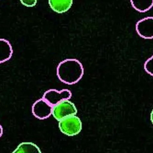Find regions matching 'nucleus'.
Instances as JSON below:
<instances>
[{
	"mask_svg": "<svg viewBox=\"0 0 153 153\" xmlns=\"http://www.w3.org/2000/svg\"><path fill=\"white\" fill-rule=\"evenodd\" d=\"M84 70L82 64L75 59H67L57 66V74L61 82L68 85L78 82L83 77Z\"/></svg>",
	"mask_w": 153,
	"mask_h": 153,
	"instance_id": "f257e3e1",
	"label": "nucleus"
},
{
	"mask_svg": "<svg viewBox=\"0 0 153 153\" xmlns=\"http://www.w3.org/2000/svg\"><path fill=\"white\" fill-rule=\"evenodd\" d=\"M58 127L64 134L73 137L81 133L82 129V123L79 117L74 115L58 121Z\"/></svg>",
	"mask_w": 153,
	"mask_h": 153,
	"instance_id": "f03ea898",
	"label": "nucleus"
},
{
	"mask_svg": "<svg viewBox=\"0 0 153 153\" xmlns=\"http://www.w3.org/2000/svg\"><path fill=\"white\" fill-rule=\"evenodd\" d=\"M77 109L70 100H66L53 106L52 116L58 121L71 116L76 115Z\"/></svg>",
	"mask_w": 153,
	"mask_h": 153,
	"instance_id": "7ed1b4c3",
	"label": "nucleus"
},
{
	"mask_svg": "<svg viewBox=\"0 0 153 153\" xmlns=\"http://www.w3.org/2000/svg\"><path fill=\"white\" fill-rule=\"evenodd\" d=\"M72 96V92L67 89L60 91L50 89L44 94L43 98L53 107L63 101L70 100Z\"/></svg>",
	"mask_w": 153,
	"mask_h": 153,
	"instance_id": "20e7f679",
	"label": "nucleus"
},
{
	"mask_svg": "<svg viewBox=\"0 0 153 153\" xmlns=\"http://www.w3.org/2000/svg\"><path fill=\"white\" fill-rule=\"evenodd\" d=\"M53 107L42 98L34 102L32 105V113L38 119H46L52 115Z\"/></svg>",
	"mask_w": 153,
	"mask_h": 153,
	"instance_id": "39448f33",
	"label": "nucleus"
},
{
	"mask_svg": "<svg viewBox=\"0 0 153 153\" xmlns=\"http://www.w3.org/2000/svg\"><path fill=\"white\" fill-rule=\"evenodd\" d=\"M136 30L138 35L145 39H153V17L143 18L137 22Z\"/></svg>",
	"mask_w": 153,
	"mask_h": 153,
	"instance_id": "423d86ee",
	"label": "nucleus"
},
{
	"mask_svg": "<svg viewBox=\"0 0 153 153\" xmlns=\"http://www.w3.org/2000/svg\"><path fill=\"white\" fill-rule=\"evenodd\" d=\"M73 0H49L50 8L55 12L63 13L70 10Z\"/></svg>",
	"mask_w": 153,
	"mask_h": 153,
	"instance_id": "0eeeda50",
	"label": "nucleus"
},
{
	"mask_svg": "<svg viewBox=\"0 0 153 153\" xmlns=\"http://www.w3.org/2000/svg\"><path fill=\"white\" fill-rule=\"evenodd\" d=\"M11 153H42L40 148L31 142L21 143Z\"/></svg>",
	"mask_w": 153,
	"mask_h": 153,
	"instance_id": "6e6552de",
	"label": "nucleus"
},
{
	"mask_svg": "<svg viewBox=\"0 0 153 153\" xmlns=\"http://www.w3.org/2000/svg\"><path fill=\"white\" fill-rule=\"evenodd\" d=\"M13 54L12 48L10 42L6 39H1V63L10 60Z\"/></svg>",
	"mask_w": 153,
	"mask_h": 153,
	"instance_id": "1a4fd4ad",
	"label": "nucleus"
},
{
	"mask_svg": "<svg viewBox=\"0 0 153 153\" xmlns=\"http://www.w3.org/2000/svg\"><path fill=\"white\" fill-rule=\"evenodd\" d=\"M133 8L137 11L144 13L153 7V0H130Z\"/></svg>",
	"mask_w": 153,
	"mask_h": 153,
	"instance_id": "9d476101",
	"label": "nucleus"
},
{
	"mask_svg": "<svg viewBox=\"0 0 153 153\" xmlns=\"http://www.w3.org/2000/svg\"><path fill=\"white\" fill-rule=\"evenodd\" d=\"M144 69L148 74L153 76V56L145 63Z\"/></svg>",
	"mask_w": 153,
	"mask_h": 153,
	"instance_id": "9b49d317",
	"label": "nucleus"
},
{
	"mask_svg": "<svg viewBox=\"0 0 153 153\" xmlns=\"http://www.w3.org/2000/svg\"><path fill=\"white\" fill-rule=\"evenodd\" d=\"M38 0H20L22 4L28 7H32L36 5Z\"/></svg>",
	"mask_w": 153,
	"mask_h": 153,
	"instance_id": "f8f14e48",
	"label": "nucleus"
},
{
	"mask_svg": "<svg viewBox=\"0 0 153 153\" xmlns=\"http://www.w3.org/2000/svg\"><path fill=\"white\" fill-rule=\"evenodd\" d=\"M151 120L153 126V109L151 113Z\"/></svg>",
	"mask_w": 153,
	"mask_h": 153,
	"instance_id": "ddd939ff",
	"label": "nucleus"
},
{
	"mask_svg": "<svg viewBox=\"0 0 153 153\" xmlns=\"http://www.w3.org/2000/svg\"><path fill=\"white\" fill-rule=\"evenodd\" d=\"M3 128L2 126H1V137L2 136L3 134Z\"/></svg>",
	"mask_w": 153,
	"mask_h": 153,
	"instance_id": "4468645a",
	"label": "nucleus"
}]
</instances>
